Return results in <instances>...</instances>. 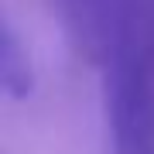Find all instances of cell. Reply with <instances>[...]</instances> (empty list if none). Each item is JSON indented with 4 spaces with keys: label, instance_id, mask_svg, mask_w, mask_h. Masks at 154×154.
Wrapping results in <instances>:
<instances>
[{
    "label": "cell",
    "instance_id": "6da1fadb",
    "mask_svg": "<svg viewBox=\"0 0 154 154\" xmlns=\"http://www.w3.org/2000/svg\"><path fill=\"white\" fill-rule=\"evenodd\" d=\"M106 106L116 154H154V110L147 86L134 65L113 69L106 82Z\"/></svg>",
    "mask_w": 154,
    "mask_h": 154
},
{
    "label": "cell",
    "instance_id": "7a4b0ae2",
    "mask_svg": "<svg viewBox=\"0 0 154 154\" xmlns=\"http://www.w3.org/2000/svg\"><path fill=\"white\" fill-rule=\"evenodd\" d=\"M0 82H4V93L11 99H24L34 86L28 51L11 31V24H4V34H0Z\"/></svg>",
    "mask_w": 154,
    "mask_h": 154
}]
</instances>
